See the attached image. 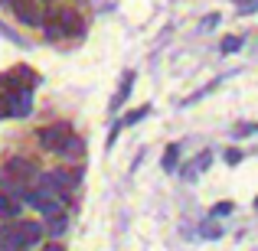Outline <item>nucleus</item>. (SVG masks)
Returning a JSON list of instances; mask_svg holds the SVG:
<instances>
[{
	"instance_id": "nucleus-1",
	"label": "nucleus",
	"mask_w": 258,
	"mask_h": 251,
	"mask_svg": "<svg viewBox=\"0 0 258 251\" xmlns=\"http://www.w3.org/2000/svg\"><path fill=\"white\" fill-rule=\"evenodd\" d=\"M43 30H46V39H49V43H56V39H79L85 33V20L76 7H56V10L46 17Z\"/></svg>"
},
{
	"instance_id": "nucleus-2",
	"label": "nucleus",
	"mask_w": 258,
	"mask_h": 251,
	"mask_svg": "<svg viewBox=\"0 0 258 251\" xmlns=\"http://www.w3.org/2000/svg\"><path fill=\"white\" fill-rule=\"evenodd\" d=\"M39 238H43V225L39 222H7V225H0V245H7V248L26 251Z\"/></svg>"
},
{
	"instance_id": "nucleus-3",
	"label": "nucleus",
	"mask_w": 258,
	"mask_h": 251,
	"mask_svg": "<svg viewBox=\"0 0 258 251\" xmlns=\"http://www.w3.org/2000/svg\"><path fill=\"white\" fill-rule=\"evenodd\" d=\"M4 176L10 180V189H13V193L26 196L30 189H23V186H30V180H36V176H39V166L33 163L30 157H10L4 163Z\"/></svg>"
},
{
	"instance_id": "nucleus-4",
	"label": "nucleus",
	"mask_w": 258,
	"mask_h": 251,
	"mask_svg": "<svg viewBox=\"0 0 258 251\" xmlns=\"http://www.w3.org/2000/svg\"><path fill=\"white\" fill-rule=\"evenodd\" d=\"M23 199L30 202L36 212H43L46 219H52V215H62V196H59L52 186H46V183H43V186H36V189H30Z\"/></svg>"
},
{
	"instance_id": "nucleus-5",
	"label": "nucleus",
	"mask_w": 258,
	"mask_h": 251,
	"mask_svg": "<svg viewBox=\"0 0 258 251\" xmlns=\"http://www.w3.org/2000/svg\"><path fill=\"white\" fill-rule=\"evenodd\" d=\"M72 127L66 124V121H56V124H43L36 131V140H39V147L43 150H49V153H62V147L69 144V137H72Z\"/></svg>"
},
{
	"instance_id": "nucleus-6",
	"label": "nucleus",
	"mask_w": 258,
	"mask_h": 251,
	"mask_svg": "<svg viewBox=\"0 0 258 251\" xmlns=\"http://www.w3.org/2000/svg\"><path fill=\"white\" fill-rule=\"evenodd\" d=\"M7 7L17 13V20L23 26H43L46 17H49V13L43 10V4H39V0H10Z\"/></svg>"
},
{
	"instance_id": "nucleus-7",
	"label": "nucleus",
	"mask_w": 258,
	"mask_h": 251,
	"mask_svg": "<svg viewBox=\"0 0 258 251\" xmlns=\"http://www.w3.org/2000/svg\"><path fill=\"white\" fill-rule=\"evenodd\" d=\"M7 101H10V118H30L33 88H13V92H7Z\"/></svg>"
},
{
	"instance_id": "nucleus-8",
	"label": "nucleus",
	"mask_w": 258,
	"mask_h": 251,
	"mask_svg": "<svg viewBox=\"0 0 258 251\" xmlns=\"http://www.w3.org/2000/svg\"><path fill=\"white\" fill-rule=\"evenodd\" d=\"M36 72L26 69V65H17L13 72H7V75H0V85L7 88V92H13V88H33L36 85Z\"/></svg>"
},
{
	"instance_id": "nucleus-9",
	"label": "nucleus",
	"mask_w": 258,
	"mask_h": 251,
	"mask_svg": "<svg viewBox=\"0 0 258 251\" xmlns=\"http://www.w3.org/2000/svg\"><path fill=\"white\" fill-rule=\"evenodd\" d=\"M209 163H213V150H200L186 166L180 170V176H183L186 183H196V180H200V173H203V170H206Z\"/></svg>"
},
{
	"instance_id": "nucleus-10",
	"label": "nucleus",
	"mask_w": 258,
	"mask_h": 251,
	"mask_svg": "<svg viewBox=\"0 0 258 251\" xmlns=\"http://www.w3.org/2000/svg\"><path fill=\"white\" fill-rule=\"evenodd\" d=\"M131 85H134V72H124V75H121V85H118V92H114L111 108H108V111H121V108H124L127 95H131Z\"/></svg>"
},
{
	"instance_id": "nucleus-11",
	"label": "nucleus",
	"mask_w": 258,
	"mask_h": 251,
	"mask_svg": "<svg viewBox=\"0 0 258 251\" xmlns=\"http://www.w3.org/2000/svg\"><path fill=\"white\" fill-rule=\"evenodd\" d=\"M59 157H66L69 163L82 160V157H85V140H82V134H72V137H69V144L62 147V153H59Z\"/></svg>"
},
{
	"instance_id": "nucleus-12",
	"label": "nucleus",
	"mask_w": 258,
	"mask_h": 251,
	"mask_svg": "<svg viewBox=\"0 0 258 251\" xmlns=\"http://www.w3.org/2000/svg\"><path fill=\"white\" fill-rule=\"evenodd\" d=\"M176 166H180V144H167V150H164V170H167V173H173Z\"/></svg>"
},
{
	"instance_id": "nucleus-13",
	"label": "nucleus",
	"mask_w": 258,
	"mask_h": 251,
	"mask_svg": "<svg viewBox=\"0 0 258 251\" xmlns=\"http://www.w3.org/2000/svg\"><path fill=\"white\" fill-rule=\"evenodd\" d=\"M20 202H13L10 196H0V219H17Z\"/></svg>"
},
{
	"instance_id": "nucleus-14",
	"label": "nucleus",
	"mask_w": 258,
	"mask_h": 251,
	"mask_svg": "<svg viewBox=\"0 0 258 251\" xmlns=\"http://www.w3.org/2000/svg\"><path fill=\"white\" fill-rule=\"evenodd\" d=\"M239 49H242V36H226L219 43V52H222V56H232V52H239Z\"/></svg>"
},
{
	"instance_id": "nucleus-15",
	"label": "nucleus",
	"mask_w": 258,
	"mask_h": 251,
	"mask_svg": "<svg viewBox=\"0 0 258 251\" xmlns=\"http://www.w3.org/2000/svg\"><path fill=\"white\" fill-rule=\"evenodd\" d=\"M147 114H151V105H144V108H138V111H131L124 121H121V127H131V124H138V121H144Z\"/></svg>"
},
{
	"instance_id": "nucleus-16",
	"label": "nucleus",
	"mask_w": 258,
	"mask_h": 251,
	"mask_svg": "<svg viewBox=\"0 0 258 251\" xmlns=\"http://www.w3.org/2000/svg\"><path fill=\"white\" fill-rule=\"evenodd\" d=\"M235 4H239V17H248L258 10V0H235Z\"/></svg>"
},
{
	"instance_id": "nucleus-17",
	"label": "nucleus",
	"mask_w": 258,
	"mask_h": 251,
	"mask_svg": "<svg viewBox=\"0 0 258 251\" xmlns=\"http://www.w3.org/2000/svg\"><path fill=\"white\" fill-rule=\"evenodd\" d=\"M229 212H232V202H216V206H213V212H209V215H216V219H226Z\"/></svg>"
},
{
	"instance_id": "nucleus-18",
	"label": "nucleus",
	"mask_w": 258,
	"mask_h": 251,
	"mask_svg": "<svg viewBox=\"0 0 258 251\" xmlns=\"http://www.w3.org/2000/svg\"><path fill=\"white\" fill-rule=\"evenodd\" d=\"M200 232H203V238H219V225H213V222H206Z\"/></svg>"
},
{
	"instance_id": "nucleus-19",
	"label": "nucleus",
	"mask_w": 258,
	"mask_h": 251,
	"mask_svg": "<svg viewBox=\"0 0 258 251\" xmlns=\"http://www.w3.org/2000/svg\"><path fill=\"white\" fill-rule=\"evenodd\" d=\"M226 163L229 166H239L242 163V150H226Z\"/></svg>"
},
{
	"instance_id": "nucleus-20",
	"label": "nucleus",
	"mask_w": 258,
	"mask_h": 251,
	"mask_svg": "<svg viewBox=\"0 0 258 251\" xmlns=\"http://www.w3.org/2000/svg\"><path fill=\"white\" fill-rule=\"evenodd\" d=\"M258 134V124H242V127H235V137H248V134Z\"/></svg>"
},
{
	"instance_id": "nucleus-21",
	"label": "nucleus",
	"mask_w": 258,
	"mask_h": 251,
	"mask_svg": "<svg viewBox=\"0 0 258 251\" xmlns=\"http://www.w3.org/2000/svg\"><path fill=\"white\" fill-rule=\"evenodd\" d=\"M216 23H219V13H213V17H206V20H203V30H209V26H216Z\"/></svg>"
},
{
	"instance_id": "nucleus-22",
	"label": "nucleus",
	"mask_w": 258,
	"mask_h": 251,
	"mask_svg": "<svg viewBox=\"0 0 258 251\" xmlns=\"http://www.w3.org/2000/svg\"><path fill=\"white\" fill-rule=\"evenodd\" d=\"M0 251H20V248H7V245H0Z\"/></svg>"
},
{
	"instance_id": "nucleus-23",
	"label": "nucleus",
	"mask_w": 258,
	"mask_h": 251,
	"mask_svg": "<svg viewBox=\"0 0 258 251\" xmlns=\"http://www.w3.org/2000/svg\"><path fill=\"white\" fill-rule=\"evenodd\" d=\"M46 251H62V248H59V245H49V248H46Z\"/></svg>"
},
{
	"instance_id": "nucleus-24",
	"label": "nucleus",
	"mask_w": 258,
	"mask_h": 251,
	"mask_svg": "<svg viewBox=\"0 0 258 251\" xmlns=\"http://www.w3.org/2000/svg\"><path fill=\"white\" fill-rule=\"evenodd\" d=\"M255 212H258V199H255Z\"/></svg>"
},
{
	"instance_id": "nucleus-25",
	"label": "nucleus",
	"mask_w": 258,
	"mask_h": 251,
	"mask_svg": "<svg viewBox=\"0 0 258 251\" xmlns=\"http://www.w3.org/2000/svg\"><path fill=\"white\" fill-rule=\"evenodd\" d=\"M4 4H10V0H4Z\"/></svg>"
}]
</instances>
